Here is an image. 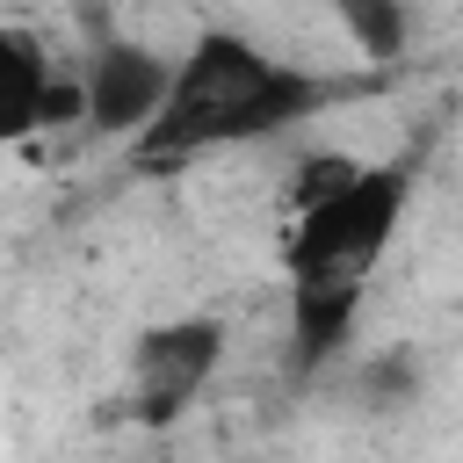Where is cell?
Returning a JSON list of instances; mask_svg holds the SVG:
<instances>
[{
  "instance_id": "1",
  "label": "cell",
  "mask_w": 463,
  "mask_h": 463,
  "mask_svg": "<svg viewBox=\"0 0 463 463\" xmlns=\"http://www.w3.org/2000/svg\"><path fill=\"white\" fill-rule=\"evenodd\" d=\"M340 87L311 80L304 65L268 58L253 36L239 29H203L181 58H174V87L159 101V116L130 137V166L159 174V166H188L203 152L224 145H253L275 137L289 123H304L311 109H326Z\"/></svg>"
},
{
  "instance_id": "2",
  "label": "cell",
  "mask_w": 463,
  "mask_h": 463,
  "mask_svg": "<svg viewBox=\"0 0 463 463\" xmlns=\"http://www.w3.org/2000/svg\"><path fill=\"white\" fill-rule=\"evenodd\" d=\"M412 203V159H347V152H311L297 203H289V232H282V268L297 275H354L369 282V268L391 253L398 217Z\"/></svg>"
},
{
  "instance_id": "3",
  "label": "cell",
  "mask_w": 463,
  "mask_h": 463,
  "mask_svg": "<svg viewBox=\"0 0 463 463\" xmlns=\"http://www.w3.org/2000/svg\"><path fill=\"white\" fill-rule=\"evenodd\" d=\"M217 362H224V326H217V318H166V326L137 333V347H130V383H123L130 420L174 427V420L210 391Z\"/></svg>"
},
{
  "instance_id": "4",
  "label": "cell",
  "mask_w": 463,
  "mask_h": 463,
  "mask_svg": "<svg viewBox=\"0 0 463 463\" xmlns=\"http://www.w3.org/2000/svg\"><path fill=\"white\" fill-rule=\"evenodd\" d=\"M166 87H174V58H159V51H145V43H101L94 65H87V80H80L87 123H94L101 137H123V145H130V137L159 116Z\"/></svg>"
},
{
  "instance_id": "5",
  "label": "cell",
  "mask_w": 463,
  "mask_h": 463,
  "mask_svg": "<svg viewBox=\"0 0 463 463\" xmlns=\"http://www.w3.org/2000/svg\"><path fill=\"white\" fill-rule=\"evenodd\" d=\"M72 109L87 116V94H80V87H58L43 43H36L29 29L0 22V145L29 137V130H43V123H58V116H72Z\"/></svg>"
},
{
  "instance_id": "6",
  "label": "cell",
  "mask_w": 463,
  "mask_h": 463,
  "mask_svg": "<svg viewBox=\"0 0 463 463\" xmlns=\"http://www.w3.org/2000/svg\"><path fill=\"white\" fill-rule=\"evenodd\" d=\"M362 318V282L354 275H297L289 282V340H297V362L318 369Z\"/></svg>"
},
{
  "instance_id": "7",
  "label": "cell",
  "mask_w": 463,
  "mask_h": 463,
  "mask_svg": "<svg viewBox=\"0 0 463 463\" xmlns=\"http://www.w3.org/2000/svg\"><path fill=\"white\" fill-rule=\"evenodd\" d=\"M333 14H340V29L354 36V51H362L369 65H391V58L405 51V36H412L405 0H333Z\"/></svg>"
}]
</instances>
